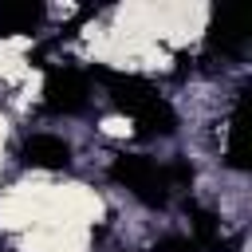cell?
<instances>
[{
	"mask_svg": "<svg viewBox=\"0 0 252 252\" xmlns=\"http://www.w3.org/2000/svg\"><path fill=\"white\" fill-rule=\"evenodd\" d=\"M110 177L118 185H126L142 205L165 209L173 189H189L193 185V165L189 161H165V165H158L146 154H118L110 161Z\"/></svg>",
	"mask_w": 252,
	"mask_h": 252,
	"instance_id": "cell-2",
	"label": "cell"
},
{
	"mask_svg": "<svg viewBox=\"0 0 252 252\" xmlns=\"http://www.w3.org/2000/svg\"><path fill=\"white\" fill-rule=\"evenodd\" d=\"M205 43H209L213 55H240L244 43H248V32H244L240 12H224V8H217L213 20H209V35H205Z\"/></svg>",
	"mask_w": 252,
	"mask_h": 252,
	"instance_id": "cell-4",
	"label": "cell"
},
{
	"mask_svg": "<svg viewBox=\"0 0 252 252\" xmlns=\"http://www.w3.org/2000/svg\"><path fill=\"white\" fill-rule=\"evenodd\" d=\"M240 142H244V98H236V110H232V118H228V165H232V169H248Z\"/></svg>",
	"mask_w": 252,
	"mask_h": 252,
	"instance_id": "cell-8",
	"label": "cell"
},
{
	"mask_svg": "<svg viewBox=\"0 0 252 252\" xmlns=\"http://www.w3.org/2000/svg\"><path fill=\"white\" fill-rule=\"evenodd\" d=\"M189 217H193V244H197V252H232L236 248V240L220 232V220L213 213H205V209L193 205Z\"/></svg>",
	"mask_w": 252,
	"mask_h": 252,
	"instance_id": "cell-7",
	"label": "cell"
},
{
	"mask_svg": "<svg viewBox=\"0 0 252 252\" xmlns=\"http://www.w3.org/2000/svg\"><path fill=\"white\" fill-rule=\"evenodd\" d=\"M91 79H98V83L106 87V98H110L114 110H122V114L134 118V126H138L142 138H165V134L177 130L173 106H169V102L158 94V87L146 83L142 75L102 71V67H98V71H91Z\"/></svg>",
	"mask_w": 252,
	"mask_h": 252,
	"instance_id": "cell-1",
	"label": "cell"
},
{
	"mask_svg": "<svg viewBox=\"0 0 252 252\" xmlns=\"http://www.w3.org/2000/svg\"><path fill=\"white\" fill-rule=\"evenodd\" d=\"M91 102V75L79 67H55L43 83V106L47 114H79Z\"/></svg>",
	"mask_w": 252,
	"mask_h": 252,
	"instance_id": "cell-3",
	"label": "cell"
},
{
	"mask_svg": "<svg viewBox=\"0 0 252 252\" xmlns=\"http://www.w3.org/2000/svg\"><path fill=\"white\" fill-rule=\"evenodd\" d=\"M20 158L32 169H67L71 165V146L59 134H32L20 146Z\"/></svg>",
	"mask_w": 252,
	"mask_h": 252,
	"instance_id": "cell-5",
	"label": "cell"
},
{
	"mask_svg": "<svg viewBox=\"0 0 252 252\" xmlns=\"http://www.w3.org/2000/svg\"><path fill=\"white\" fill-rule=\"evenodd\" d=\"M154 252H197V244H193V236H161L154 244Z\"/></svg>",
	"mask_w": 252,
	"mask_h": 252,
	"instance_id": "cell-9",
	"label": "cell"
},
{
	"mask_svg": "<svg viewBox=\"0 0 252 252\" xmlns=\"http://www.w3.org/2000/svg\"><path fill=\"white\" fill-rule=\"evenodd\" d=\"M47 20L43 0H8L0 4V35H32Z\"/></svg>",
	"mask_w": 252,
	"mask_h": 252,
	"instance_id": "cell-6",
	"label": "cell"
}]
</instances>
